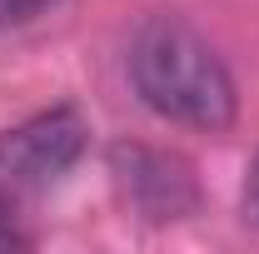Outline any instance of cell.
Instances as JSON below:
<instances>
[{"instance_id":"6","label":"cell","mask_w":259,"mask_h":254,"mask_svg":"<svg viewBox=\"0 0 259 254\" xmlns=\"http://www.w3.org/2000/svg\"><path fill=\"white\" fill-rule=\"evenodd\" d=\"M244 220L259 229V155L249 164V175H244Z\"/></svg>"},{"instance_id":"4","label":"cell","mask_w":259,"mask_h":254,"mask_svg":"<svg viewBox=\"0 0 259 254\" xmlns=\"http://www.w3.org/2000/svg\"><path fill=\"white\" fill-rule=\"evenodd\" d=\"M45 5H55V0H0V25H25Z\"/></svg>"},{"instance_id":"5","label":"cell","mask_w":259,"mask_h":254,"mask_svg":"<svg viewBox=\"0 0 259 254\" xmlns=\"http://www.w3.org/2000/svg\"><path fill=\"white\" fill-rule=\"evenodd\" d=\"M25 234L15 229V215H10V194H0V249H20Z\"/></svg>"},{"instance_id":"2","label":"cell","mask_w":259,"mask_h":254,"mask_svg":"<svg viewBox=\"0 0 259 254\" xmlns=\"http://www.w3.org/2000/svg\"><path fill=\"white\" fill-rule=\"evenodd\" d=\"M90 125L75 105H55L45 115H30L25 125L0 135V194H25L55 185L75 159L85 155Z\"/></svg>"},{"instance_id":"3","label":"cell","mask_w":259,"mask_h":254,"mask_svg":"<svg viewBox=\"0 0 259 254\" xmlns=\"http://www.w3.org/2000/svg\"><path fill=\"white\" fill-rule=\"evenodd\" d=\"M110 170H115V185L130 199V209H140L145 220H180L199 199L190 164L164 150H150V145H115Z\"/></svg>"},{"instance_id":"1","label":"cell","mask_w":259,"mask_h":254,"mask_svg":"<svg viewBox=\"0 0 259 254\" xmlns=\"http://www.w3.org/2000/svg\"><path fill=\"white\" fill-rule=\"evenodd\" d=\"M130 80H135L140 100L169 125L204 130V135H220L234 125L239 95H234L225 60L194 25L175 20V15H150L135 30Z\"/></svg>"}]
</instances>
